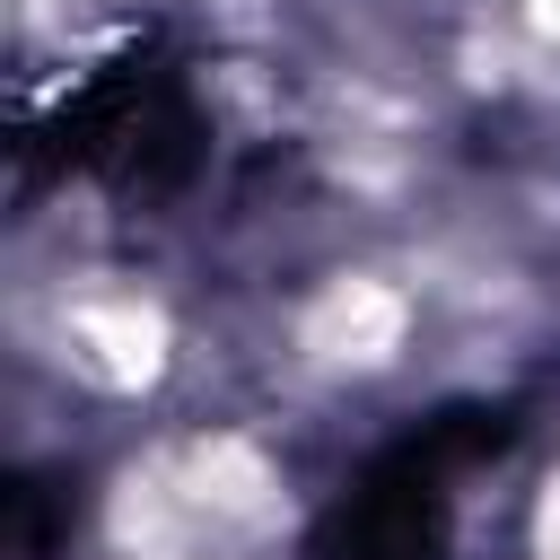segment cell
Masks as SVG:
<instances>
[{"label": "cell", "mask_w": 560, "mask_h": 560, "mask_svg": "<svg viewBox=\"0 0 560 560\" xmlns=\"http://www.w3.org/2000/svg\"><path fill=\"white\" fill-rule=\"evenodd\" d=\"M70 525H79L70 481H52V472H18L9 481V551L18 560H61L70 551Z\"/></svg>", "instance_id": "obj_2"}, {"label": "cell", "mask_w": 560, "mask_h": 560, "mask_svg": "<svg viewBox=\"0 0 560 560\" xmlns=\"http://www.w3.org/2000/svg\"><path fill=\"white\" fill-rule=\"evenodd\" d=\"M508 446V411L455 402L385 446L315 525V560H429L446 534V481Z\"/></svg>", "instance_id": "obj_1"}]
</instances>
